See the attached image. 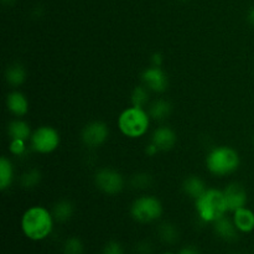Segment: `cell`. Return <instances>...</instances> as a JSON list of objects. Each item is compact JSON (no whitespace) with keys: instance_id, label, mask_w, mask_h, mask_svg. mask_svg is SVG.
I'll return each instance as SVG.
<instances>
[{"instance_id":"obj_1","label":"cell","mask_w":254,"mask_h":254,"mask_svg":"<svg viewBox=\"0 0 254 254\" xmlns=\"http://www.w3.org/2000/svg\"><path fill=\"white\" fill-rule=\"evenodd\" d=\"M54 221V216L47 208L34 206L22 215L21 230L29 240L42 241L51 235Z\"/></svg>"},{"instance_id":"obj_2","label":"cell","mask_w":254,"mask_h":254,"mask_svg":"<svg viewBox=\"0 0 254 254\" xmlns=\"http://www.w3.org/2000/svg\"><path fill=\"white\" fill-rule=\"evenodd\" d=\"M196 212L203 222H215L228 211L225 193L217 189H208L202 196L195 200Z\"/></svg>"},{"instance_id":"obj_3","label":"cell","mask_w":254,"mask_h":254,"mask_svg":"<svg viewBox=\"0 0 254 254\" xmlns=\"http://www.w3.org/2000/svg\"><path fill=\"white\" fill-rule=\"evenodd\" d=\"M241 163L240 155L230 146H217L208 153L206 166L213 175L225 176L235 173Z\"/></svg>"},{"instance_id":"obj_4","label":"cell","mask_w":254,"mask_h":254,"mask_svg":"<svg viewBox=\"0 0 254 254\" xmlns=\"http://www.w3.org/2000/svg\"><path fill=\"white\" fill-rule=\"evenodd\" d=\"M150 117L143 108L130 107L122 112L118 119V127L122 133L130 138L144 135L149 128Z\"/></svg>"},{"instance_id":"obj_5","label":"cell","mask_w":254,"mask_h":254,"mask_svg":"<svg viewBox=\"0 0 254 254\" xmlns=\"http://www.w3.org/2000/svg\"><path fill=\"white\" fill-rule=\"evenodd\" d=\"M130 213L136 222L150 223L159 220L163 215V205L154 196H141L133 202Z\"/></svg>"},{"instance_id":"obj_6","label":"cell","mask_w":254,"mask_h":254,"mask_svg":"<svg viewBox=\"0 0 254 254\" xmlns=\"http://www.w3.org/2000/svg\"><path fill=\"white\" fill-rule=\"evenodd\" d=\"M60 134L52 127H40L32 133L31 146L40 154H49L56 150L60 145Z\"/></svg>"},{"instance_id":"obj_7","label":"cell","mask_w":254,"mask_h":254,"mask_svg":"<svg viewBox=\"0 0 254 254\" xmlns=\"http://www.w3.org/2000/svg\"><path fill=\"white\" fill-rule=\"evenodd\" d=\"M94 183L97 188L104 193L116 195L121 192L124 188V179L118 171L112 169H101L94 176Z\"/></svg>"},{"instance_id":"obj_8","label":"cell","mask_w":254,"mask_h":254,"mask_svg":"<svg viewBox=\"0 0 254 254\" xmlns=\"http://www.w3.org/2000/svg\"><path fill=\"white\" fill-rule=\"evenodd\" d=\"M108 127H107V124L104 122L101 121H94L86 124V127H84L81 134L82 141L88 148L101 146L108 139Z\"/></svg>"},{"instance_id":"obj_9","label":"cell","mask_w":254,"mask_h":254,"mask_svg":"<svg viewBox=\"0 0 254 254\" xmlns=\"http://www.w3.org/2000/svg\"><path fill=\"white\" fill-rule=\"evenodd\" d=\"M141 79H143L145 87H148L149 91L161 93L168 89L169 78L165 72L160 67H148L141 73Z\"/></svg>"},{"instance_id":"obj_10","label":"cell","mask_w":254,"mask_h":254,"mask_svg":"<svg viewBox=\"0 0 254 254\" xmlns=\"http://www.w3.org/2000/svg\"><path fill=\"white\" fill-rule=\"evenodd\" d=\"M223 193H225L228 211L235 212V211L240 210V208L246 207V205H247V192H246L245 188H243L242 185H240V184H230V185L223 190Z\"/></svg>"},{"instance_id":"obj_11","label":"cell","mask_w":254,"mask_h":254,"mask_svg":"<svg viewBox=\"0 0 254 254\" xmlns=\"http://www.w3.org/2000/svg\"><path fill=\"white\" fill-rule=\"evenodd\" d=\"M176 134L169 127H159L155 129L151 136V143L159 149V151H168L176 144Z\"/></svg>"},{"instance_id":"obj_12","label":"cell","mask_w":254,"mask_h":254,"mask_svg":"<svg viewBox=\"0 0 254 254\" xmlns=\"http://www.w3.org/2000/svg\"><path fill=\"white\" fill-rule=\"evenodd\" d=\"M213 230L215 233L222 240L227 241V242H233L238 238V232L240 231L236 227L233 220H230L226 216L218 218L217 221L213 222Z\"/></svg>"},{"instance_id":"obj_13","label":"cell","mask_w":254,"mask_h":254,"mask_svg":"<svg viewBox=\"0 0 254 254\" xmlns=\"http://www.w3.org/2000/svg\"><path fill=\"white\" fill-rule=\"evenodd\" d=\"M233 222L240 232L251 233L254 230V212L247 207H242L233 212Z\"/></svg>"},{"instance_id":"obj_14","label":"cell","mask_w":254,"mask_h":254,"mask_svg":"<svg viewBox=\"0 0 254 254\" xmlns=\"http://www.w3.org/2000/svg\"><path fill=\"white\" fill-rule=\"evenodd\" d=\"M6 107L14 116L22 117L29 112V101L21 92H11L6 97Z\"/></svg>"},{"instance_id":"obj_15","label":"cell","mask_w":254,"mask_h":254,"mask_svg":"<svg viewBox=\"0 0 254 254\" xmlns=\"http://www.w3.org/2000/svg\"><path fill=\"white\" fill-rule=\"evenodd\" d=\"M183 190L184 192L188 196H190L193 200H197L200 196H202L206 192V184L198 176H189L188 179H185L183 184Z\"/></svg>"},{"instance_id":"obj_16","label":"cell","mask_w":254,"mask_h":254,"mask_svg":"<svg viewBox=\"0 0 254 254\" xmlns=\"http://www.w3.org/2000/svg\"><path fill=\"white\" fill-rule=\"evenodd\" d=\"M74 213V206L71 201L68 200H61L59 202L55 203L54 208H52V216H54L55 221L57 222H67L71 220L72 216Z\"/></svg>"},{"instance_id":"obj_17","label":"cell","mask_w":254,"mask_h":254,"mask_svg":"<svg viewBox=\"0 0 254 254\" xmlns=\"http://www.w3.org/2000/svg\"><path fill=\"white\" fill-rule=\"evenodd\" d=\"M173 112V106L166 99H156L149 107V116L155 121H164Z\"/></svg>"},{"instance_id":"obj_18","label":"cell","mask_w":254,"mask_h":254,"mask_svg":"<svg viewBox=\"0 0 254 254\" xmlns=\"http://www.w3.org/2000/svg\"><path fill=\"white\" fill-rule=\"evenodd\" d=\"M26 69L22 64H14L11 66H9L5 71V79H6L7 83L12 87L21 86L22 83L26 79Z\"/></svg>"},{"instance_id":"obj_19","label":"cell","mask_w":254,"mask_h":254,"mask_svg":"<svg viewBox=\"0 0 254 254\" xmlns=\"http://www.w3.org/2000/svg\"><path fill=\"white\" fill-rule=\"evenodd\" d=\"M7 134L11 139H21V140H27L31 134V128L26 122L21 119L12 121L7 127Z\"/></svg>"},{"instance_id":"obj_20","label":"cell","mask_w":254,"mask_h":254,"mask_svg":"<svg viewBox=\"0 0 254 254\" xmlns=\"http://www.w3.org/2000/svg\"><path fill=\"white\" fill-rule=\"evenodd\" d=\"M158 235L159 238L166 245H175L180 237L178 227L170 222L161 223L158 228Z\"/></svg>"},{"instance_id":"obj_21","label":"cell","mask_w":254,"mask_h":254,"mask_svg":"<svg viewBox=\"0 0 254 254\" xmlns=\"http://www.w3.org/2000/svg\"><path fill=\"white\" fill-rule=\"evenodd\" d=\"M12 179H14V169L11 161L2 156L0 159V189L6 190L7 188H10Z\"/></svg>"},{"instance_id":"obj_22","label":"cell","mask_w":254,"mask_h":254,"mask_svg":"<svg viewBox=\"0 0 254 254\" xmlns=\"http://www.w3.org/2000/svg\"><path fill=\"white\" fill-rule=\"evenodd\" d=\"M130 102L133 107L143 108L149 103V89L145 86H138L133 89L130 96Z\"/></svg>"},{"instance_id":"obj_23","label":"cell","mask_w":254,"mask_h":254,"mask_svg":"<svg viewBox=\"0 0 254 254\" xmlns=\"http://www.w3.org/2000/svg\"><path fill=\"white\" fill-rule=\"evenodd\" d=\"M84 246L78 237L67 238L64 245V254H83Z\"/></svg>"},{"instance_id":"obj_24","label":"cell","mask_w":254,"mask_h":254,"mask_svg":"<svg viewBox=\"0 0 254 254\" xmlns=\"http://www.w3.org/2000/svg\"><path fill=\"white\" fill-rule=\"evenodd\" d=\"M40 181H41V173L37 169H31L22 175L21 185L25 189H32L37 186Z\"/></svg>"},{"instance_id":"obj_25","label":"cell","mask_w":254,"mask_h":254,"mask_svg":"<svg viewBox=\"0 0 254 254\" xmlns=\"http://www.w3.org/2000/svg\"><path fill=\"white\" fill-rule=\"evenodd\" d=\"M131 185H133L134 189H139V190L150 188L151 176L145 173L136 174V175H134L133 179H131Z\"/></svg>"},{"instance_id":"obj_26","label":"cell","mask_w":254,"mask_h":254,"mask_svg":"<svg viewBox=\"0 0 254 254\" xmlns=\"http://www.w3.org/2000/svg\"><path fill=\"white\" fill-rule=\"evenodd\" d=\"M26 140H21V139H11L10 143V151L16 156H22L26 153Z\"/></svg>"},{"instance_id":"obj_27","label":"cell","mask_w":254,"mask_h":254,"mask_svg":"<svg viewBox=\"0 0 254 254\" xmlns=\"http://www.w3.org/2000/svg\"><path fill=\"white\" fill-rule=\"evenodd\" d=\"M102 254H124V250L118 242L116 241H111L106 245V247L103 248V252Z\"/></svg>"},{"instance_id":"obj_28","label":"cell","mask_w":254,"mask_h":254,"mask_svg":"<svg viewBox=\"0 0 254 254\" xmlns=\"http://www.w3.org/2000/svg\"><path fill=\"white\" fill-rule=\"evenodd\" d=\"M153 245L150 242H148V241H141L135 247L136 254H151L153 253Z\"/></svg>"},{"instance_id":"obj_29","label":"cell","mask_w":254,"mask_h":254,"mask_svg":"<svg viewBox=\"0 0 254 254\" xmlns=\"http://www.w3.org/2000/svg\"><path fill=\"white\" fill-rule=\"evenodd\" d=\"M151 64L155 67H160L161 64H163V55L159 54V52L154 54L153 56H151Z\"/></svg>"},{"instance_id":"obj_30","label":"cell","mask_w":254,"mask_h":254,"mask_svg":"<svg viewBox=\"0 0 254 254\" xmlns=\"http://www.w3.org/2000/svg\"><path fill=\"white\" fill-rule=\"evenodd\" d=\"M178 254H200L198 250L196 247H192V246H188V247L181 248L180 252Z\"/></svg>"},{"instance_id":"obj_31","label":"cell","mask_w":254,"mask_h":254,"mask_svg":"<svg viewBox=\"0 0 254 254\" xmlns=\"http://www.w3.org/2000/svg\"><path fill=\"white\" fill-rule=\"evenodd\" d=\"M145 151H146V154H148L149 156H153V155H155L156 153H158L159 149L156 148V146L154 145L153 143H151L150 145H148V148H146V150H145Z\"/></svg>"},{"instance_id":"obj_32","label":"cell","mask_w":254,"mask_h":254,"mask_svg":"<svg viewBox=\"0 0 254 254\" xmlns=\"http://www.w3.org/2000/svg\"><path fill=\"white\" fill-rule=\"evenodd\" d=\"M248 21H250V24L254 26V6L251 9L250 14H248Z\"/></svg>"},{"instance_id":"obj_33","label":"cell","mask_w":254,"mask_h":254,"mask_svg":"<svg viewBox=\"0 0 254 254\" xmlns=\"http://www.w3.org/2000/svg\"><path fill=\"white\" fill-rule=\"evenodd\" d=\"M2 2L4 4H11V2H14V0H2Z\"/></svg>"},{"instance_id":"obj_34","label":"cell","mask_w":254,"mask_h":254,"mask_svg":"<svg viewBox=\"0 0 254 254\" xmlns=\"http://www.w3.org/2000/svg\"><path fill=\"white\" fill-rule=\"evenodd\" d=\"M163 254H174V253H171V252H165V253H163Z\"/></svg>"}]
</instances>
